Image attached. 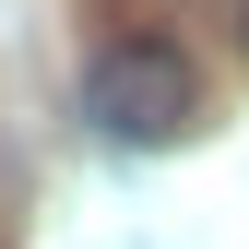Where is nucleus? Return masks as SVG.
<instances>
[{
    "instance_id": "nucleus-1",
    "label": "nucleus",
    "mask_w": 249,
    "mask_h": 249,
    "mask_svg": "<svg viewBox=\"0 0 249 249\" xmlns=\"http://www.w3.org/2000/svg\"><path fill=\"white\" fill-rule=\"evenodd\" d=\"M83 119H95L107 142H178L202 119V71H190V48L178 36H107L95 59H83Z\"/></svg>"
}]
</instances>
